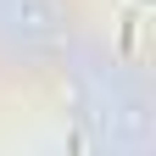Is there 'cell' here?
<instances>
[{
	"instance_id": "6da1fadb",
	"label": "cell",
	"mask_w": 156,
	"mask_h": 156,
	"mask_svg": "<svg viewBox=\"0 0 156 156\" xmlns=\"http://www.w3.org/2000/svg\"><path fill=\"white\" fill-rule=\"evenodd\" d=\"M134 34H140V17L128 11V17H123V50H134Z\"/></svg>"
}]
</instances>
